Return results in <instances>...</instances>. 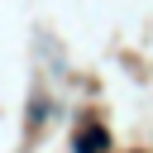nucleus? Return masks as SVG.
Instances as JSON below:
<instances>
[{"instance_id": "1", "label": "nucleus", "mask_w": 153, "mask_h": 153, "mask_svg": "<svg viewBox=\"0 0 153 153\" xmlns=\"http://www.w3.org/2000/svg\"><path fill=\"white\" fill-rule=\"evenodd\" d=\"M105 143H110L105 129H86V134L76 139V153H105Z\"/></svg>"}]
</instances>
